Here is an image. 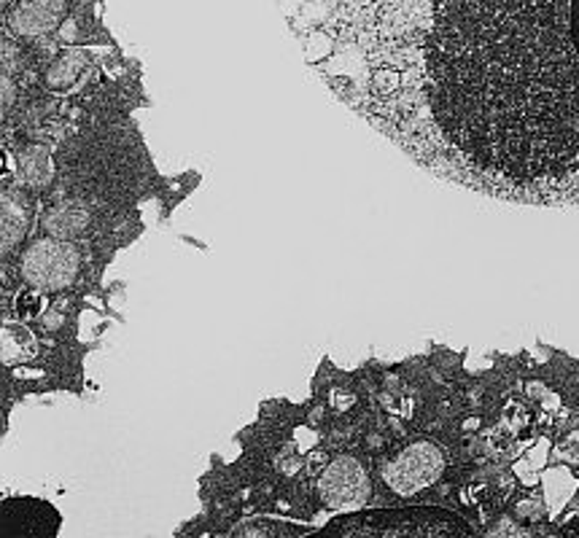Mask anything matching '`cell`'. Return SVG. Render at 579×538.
Segmentation results:
<instances>
[{
  "label": "cell",
  "instance_id": "3",
  "mask_svg": "<svg viewBox=\"0 0 579 538\" xmlns=\"http://www.w3.org/2000/svg\"><path fill=\"white\" fill-rule=\"evenodd\" d=\"M377 506V482L364 447H340L312 487V512L348 514Z\"/></svg>",
  "mask_w": 579,
  "mask_h": 538
},
{
  "label": "cell",
  "instance_id": "2",
  "mask_svg": "<svg viewBox=\"0 0 579 538\" xmlns=\"http://www.w3.org/2000/svg\"><path fill=\"white\" fill-rule=\"evenodd\" d=\"M111 261L113 259L95 245L35 234L22 245L8 264H0L3 293L33 291L51 299L97 302L113 310L111 296L122 288V283H103Z\"/></svg>",
  "mask_w": 579,
  "mask_h": 538
},
{
  "label": "cell",
  "instance_id": "4",
  "mask_svg": "<svg viewBox=\"0 0 579 538\" xmlns=\"http://www.w3.org/2000/svg\"><path fill=\"white\" fill-rule=\"evenodd\" d=\"M272 536H275V525L262 522V519H253V522H243L235 530H229L227 538H272Z\"/></svg>",
  "mask_w": 579,
  "mask_h": 538
},
{
  "label": "cell",
  "instance_id": "1",
  "mask_svg": "<svg viewBox=\"0 0 579 538\" xmlns=\"http://www.w3.org/2000/svg\"><path fill=\"white\" fill-rule=\"evenodd\" d=\"M351 108L477 194L579 205V0H423Z\"/></svg>",
  "mask_w": 579,
  "mask_h": 538
}]
</instances>
